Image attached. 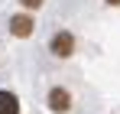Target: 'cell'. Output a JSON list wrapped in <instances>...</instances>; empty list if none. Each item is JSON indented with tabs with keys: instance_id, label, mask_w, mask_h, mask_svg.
<instances>
[{
	"instance_id": "5",
	"label": "cell",
	"mask_w": 120,
	"mask_h": 114,
	"mask_svg": "<svg viewBox=\"0 0 120 114\" xmlns=\"http://www.w3.org/2000/svg\"><path fill=\"white\" fill-rule=\"evenodd\" d=\"M23 3V10H29V13H33V10H39L42 7V0H20Z\"/></svg>"
},
{
	"instance_id": "6",
	"label": "cell",
	"mask_w": 120,
	"mask_h": 114,
	"mask_svg": "<svg viewBox=\"0 0 120 114\" xmlns=\"http://www.w3.org/2000/svg\"><path fill=\"white\" fill-rule=\"evenodd\" d=\"M104 3H107V7H120V0H104Z\"/></svg>"
},
{
	"instance_id": "2",
	"label": "cell",
	"mask_w": 120,
	"mask_h": 114,
	"mask_svg": "<svg viewBox=\"0 0 120 114\" xmlns=\"http://www.w3.org/2000/svg\"><path fill=\"white\" fill-rule=\"evenodd\" d=\"M45 104H49V111H52V114H68L71 108H75V95H71L65 85H52Z\"/></svg>"
},
{
	"instance_id": "1",
	"label": "cell",
	"mask_w": 120,
	"mask_h": 114,
	"mask_svg": "<svg viewBox=\"0 0 120 114\" xmlns=\"http://www.w3.org/2000/svg\"><path fill=\"white\" fill-rule=\"evenodd\" d=\"M49 52L55 59H71L78 52V36H75L71 29H55L52 39H49Z\"/></svg>"
},
{
	"instance_id": "3",
	"label": "cell",
	"mask_w": 120,
	"mask_h": 114,
	"mask_svg": "<svg viewBox=\"0 0 120 114\" xmlns=\"http://www.w3.org/2000/svg\"><path fill=\"white\" fill-rule=\"evenodd\" d=\"M10 33H13L16 39H29L33 33H36V20H33V13L26 10V13L10 16Z\"/></svg>"
},
{
	"instance_id": "4",
	"label": "cell",
	"mask_w": 120,
	"mask_h": 114,
	"mask_svg": "<svg viewBox=\"0 0 120 114\" xmlns=\"http://www.w3.org/2000/svg\"><path fill=\"white\" fill-rule=\"evenodd\" d=\"M0 114H20V98L7 88H0Z\"/></svg>"
}]
</instances>
